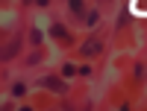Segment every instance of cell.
Listing matches in <instances>:
<instances>
[{
  "instance_id": "5",
  "label": "cell",
  "mask_w": 147,
  "mask_h": 111,
  "mask_svg": "<svg viewBox=\"0 0 147 111\" xmlns=\"http://www.w3.org/2000/svg\"><path fill=\"white\" fill-rule=\"evenodd\" d=\"M53 35H59V38H65V27H62V23H56V27H53Z\"/></svg>"
},
{
  "instance_id": "4",
  "label": "cell",
  "mask_w": 147,
  "mask_h": 111,
  "mask_svg": "<svg viewBox=\"0 0 147 111\" xmlns=\"http://www.w3.org/2000/svg\"><path fill=\"white\" fill-rule=\"evenodd\" d=\"M41 85H44V88H53V91H65V82H59V79H53V76H44Z\"/></svg>"
},
{
  "instance_id": "3",
  "label": "cell",
  "mask_w": 147,
  "mask_h": 111,
  "mask_svg": "<svg viewBox=\"0 0 147 111\" xmlns=\"http://www.w3.org/2000/svg\"><path fill=\"white\" fill-rule=\"evenodd\" d=\"M68 6H71V15H74V18H82V15H85V3H82V0H71Z\"/></svg>"
},
{
  "instance_id": "2",
  "label": "cell",
  "mask_w": 147,
  "mask_h": 111,
  "mask_svg": "<svg viewBox=\"0 0 147 111\" xmlns=\"http://www.w3.org/2000/svg\"><path fill=\"white\" fill-rule=\"evenodd\" d=\"M18 50H21V38H12V41H9V47L3 50V58H6V61H9V58H15V56H18Z\"/></svg>"
},
{
  "instance_id": "1",
  "label": "cell",
  "mask_w": 147,
  "mask_h": 111,
  "mask_svg": "<svg viewBox=\"0 0 147 111\" xmlns=\"http://www.w3.org/2000/svg\"><path fill=\"white\" fill-rule=\"evenodd\" d=\"M100 50H103V44L97 41V38H88L82 47H80V56H85V58H91V56H100Z\"/></svg>"
},
{
  "instance_id": "6",
  "label": "cell",
  "mask_w": 147,
  "mask_h": 111,
  "mask_svg": "<svg viewBox=\"0 0 147 111\" xmlns=\"http://www.w3.org/2000/svg\"><path fill=\"white\" fill-rule=\"evenodd\" d=\"M38 61H41V56H38V53H32V56H27V64H38Z\"/></svg>"
}]
</instances>
